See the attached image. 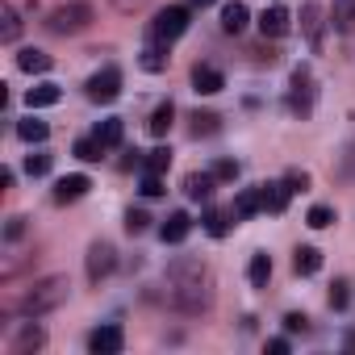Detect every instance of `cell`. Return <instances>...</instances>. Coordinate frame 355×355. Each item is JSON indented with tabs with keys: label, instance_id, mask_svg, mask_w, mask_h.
<instances>
[{
	"label": "cell",
	"instance_id": "5bb4252c",
	"mask_svg": "<svg viewBox=\"0 0 355 355\" xmlns=\"http://www.w3.org/2000/svg\"><path fill=\"white\" fill-rule=\"evenodd\" d=\"M259 209H263V193H259V189H243V193L234 197V209H230V214H234V222H247V218H255Z\"/></svg>",
	"mask_w": 355,
	"mask_h": 355
},
{
	"label": "cell",
	"instance_id": "d6a6232c",
	"mask_svg": "<svg viewBox=\"0 0 355 355\" xmlns=\"http://www.w3.org/2000/svg\"><path fill=\"white\" fill-rule=\"evenodd\" d=\"M138 193H142V197H163V193H167L163 180H159V171H146V175H142V189H138Z\"/></svg>",
	"mask_w": 355,
	"mask_h": 355
},
{
	"label": "cell",
	"instance_id": "4316f807",
	"mask_svg": "<svg viewBox=\"0 0 355 355\" xmlns=\"http://www.w3.org/2000/svg\"><path fill=\"white\" fill-rule=\"evenodd\" d=\"M42 343H46V334H42V326H26V330H21V338H17V347H13V351H17V355H26V351H38V347H42Z\"/></svg>",
	"mask_w": 355,
	"mask_h": 355
},
{
	"label": "cell",
	"instance_id": "74e56055",
	"mask_svg": "<svg viewBox=\"0 0 355 355\" xmlns=\"http://www.w3.org/2000/svg\"><path fill=\"white\" fill-rule=\"evenodd\" d=\"M146 226H150V218H146L142 209H130V214H125V230H130V234H142Z\"/></svg>",
	"mask_w": 355,
	"mask_h": 355
},
{
	"label": "cell",
	"instance_id": "9a60e30c",
	"mask_svg": "<svg viewBox=\"0 0 355 355\" xmlns=\"http://www.w3.org/2000/svg\"><path fill=\"white\" fill-rule=\"evenodd\" d=\"M247 21H251V9L243 5V0H230V5L222 9V30H226V34H243Z\"/></svg>",
	"mask_w": 355,
	"mask_h": 355
},
{
	"label": "cell",
	"instance_id": "9c48e42d",
	"mask_svg": "<svg viewBox=\"0 0 355 355\" xmlns=\"http://www.w3.org/2000/svg\"><path fill=\"white\" fill-rule=\"evenodd\" d=\"M288 21H293V17H288V9L272 5V9H263V13H259V34H263V38H284V34H288Z\"/></svg>",
	"mask_w": 355,
	"mask_h": 355
},
{
	"label": "cell",
	"instance_id": "8992f818",
	"mask_svg": "<svg viewBox=\"0 0 355 355\" xmlns=\"http://www.w3.org/2000/svg\"><path fill=\"white\" fill-rule=\"evenodd\" d=\"M88 96H92V101H101V105L117 101V96H121V71H117V67L96 71V76L88 80Z\"/></svg>",
	"mask_w": 355,
	"mask_h": 355
},
{
	"label": "cell",
	"instance_id": "277c9868",
	"mask_svg": "<svg viewBox=\"0 0 355 355\" xmlns=\"http://www.w3.org/2000/svg\"><path fill=\"white\" fill-rule=\"evenodd\" d=\"M184 30H189V9L184 5H167V9H159V17L150 26V38L155 42H175Z\"/></svg>",
	"mask_w": 355,
	"mask_h": 355
},
{
	"label": "cell",
	"instance_id": "60d3db41",
	"mask_svg": "<svg viewBox=\"0 0 355 355\" xmlns=\"http://www.w3.org/2000/svg\"><path fill=\"white\" fill-rule=\"evenodd\" d=\"M268 351H272V355H288V338H272Z\"/></svg>",
	"mask_w": 355,
	"mask_h": 355
},
{
	"label": "cell",
	"instance_id": "8d00e7d4",
	"mask_svg": "<svg viewBox=\"0 0 355 355\" xmlns=\"http://www.w3.org/2000/svg\"><path fill=\"white\" fill-rule=\"evenodd\" d=\"M214 130H218V117H214V113H197V117H193V134H197V138H201V134H214Z\"/></svg>",
	"mask_w": 355,
	"mask_h": 355
},
{
	"label": "cell",
	"instance_id": "2e32d148",
	"mask_svg": "<svg viewBox=\"0 0 355 355\" xmlns=\"http://www.w3.org/2000/svg\"><path fill=\"white\" fill-rule=\"evenodd\" d=\"M26 101H30V109H51V105L63 101V88H59V84H34V88L26 92Z\"/></svg>",
	"mask_w": 355,
	"mask_h": 355
},
{
	"label": "cell",
	"instance_id": "d6986e66",
	"mask_svg": "<svg viewBox=\"0 0 355 355\" xmlns=\"http://www.w3.org/2000/svg\"><path fill=\"white\" fill-rule=\"evenodd\" d=\"M293 268H297V276H313L322 268V251L318 247H297L293 251Z\"/></svg>",
	"mask_w": 355,
	"mask_h": 355
},
{
	"label": "cell",
	"instance_id": "5b68a950",
	"mask_svg": "<svg viewBox=\"0 0 355 355\" xmlns=\"http://www.w3.org/2000/svg\"><path fill=\"white\" fill-rule=\"evenodd\" d=\"M313 96H318V88H313L309 67H297V71H293V88H288V109H293L297 117H309V113H313Z\"/></svg>",
	"mask_w": 355,
	"mask_h": 355
},
{
	"label": "cell",
	"instance_id": "7bdbcfd3",
	"mask_svg": "<svg viewBox=\"0 0 355 355\" xmlns=\"http://www.w3.org/2000/svg\"><path fill=\"white\" fill-rule=\"evenodd\" d=\"M214 5V0H193V9H209Z\"/></svg>",
	"mask_w": 355,
	"mask_h": 355
},
{
	"label": "cell",
	"instance_id": "f35d334b",
	"mask_svg": "<svg viewBox=\"0 0 355 355\" xmlns=\"http://www.w3.org/2000/svg\"><path fill=\"white\" fill-rule=\"evenodd\" d=\"M284 330H293V334L301 330V334H305V330H309V318H305V313H288V318H284Z\"/></svg>",
	"mask_w": 355,
	"mask_h": 355
},
{
	"label": "cell",
	"instance_id": "52a82bcc",
	"mask_svg": "<svg viewBox=\"0 0 355 355\" xmlns=\"http://www.w3.org/2000/svg\"><path fill=\"white\" fill-rule=\"evenodd\" d=\"M113 268H117V251H113V243H92V247H88V280L101 284Z\"/></svg>",
	"mask_w": 355,
	"mask_h": 355
},
{
	"label": "cell",
	"instance_id": "b9f144b4",
	"mask_svg": "<svg viewBox=\"0 0 355 355\" xmlns=\"http://www.w3.org/2000/svg\"><path fill=\"white\" fill-rule=\"evenodd\" d=\"M113 5H117L121 13H130V9H138V5H142V0H113Z\"/></svg>",
	"mask_w": 355,
	"mask_h": 355
},
{
	"label": "cell",
	"instance_id": "3957f363",
	"mask_svg": "<svg viewBox=\"0 0 355 355\" xmlns=\"http://www.w3.org/2000/svg\"><path fill=\"white\" fill-rule=\"evenodd\" d=\"M92 26V5L88 0H71V5H59L51 17H46V30L55 38H67V34H80Z\"/></svg>",
	"mask_w": 355,
	"mask_h": 355
},
{
	"label": "cell",
	"instance_id": "d590c367",
	"mask_svg": "<svg viewBox=\"0 0 355 355\" xmlns=\"http://www.w3.org/2000/svg\"><path fill=\"white\" fill-rule=\"evenodd\" d=\"M284 184H288L293 193H305V189H309V171H301V167H293V171L284 175Z\"/></svg>",
	"mask_w": 355,
	"mask_h": 355
},
{
	"label": "cell",
	"instance_id": "f1b7e54d",
	"mask_svg": "<svg viewBox=\"0 0 355 355\" xmlns=\"http://www.w3.org/2000/svg\"><path fill=\"white\" fill-rule=\"evenodd\" d=\"M96 138H101L105 146H117V142H121V117H109V121H101V125H96Z\"/></svg>",
	"mask_w": 355,
	"mask_h": 355
},
{
	"label": "cell",
	"instance_id": "603a6c76",
	"mask_svg": "<svg viewBox=\"0 0 355 355\" xmlns=\"http://www.w3.org/2000/svg\"><path fill=\"white\" fill-rule=\"evenodd\" d=\"M17 134H21L26 142H46V138H51V125L38 121V117H26V121H17Z\"/></svg>",
	"mask_w": 355,
	"mask_h": 355
},
{
	"label": "cell",
	"instance_id": "30bf717a",
	"mask_svg": "<svg viewBox=\"0 0 355 355\" xmlns=\"http://www.w3.org/2000/svg\"><path fill=\"white\" fill-rule=\"evenodd\" d=\"M193 88H197L201 96H214V92L226 88V76H222L218 67H209V63H197V67H193Z\"/></svg>",
	"mask_w": 355,
	"mask_h": 355
},
{
	"label": "cell",
	"instance_id": "ee69618b",
	"mask_svg": "<svg viewBox=\"0 0 355 355\" xmlns=\"http://www.w3.org/2000/svg\"><path fill=\"white\" fill-rule=\"evenodd\" d=\"M347 351H355V330H351V334H347Z\"/></svg>",
	"mask_w": 355,
	"mask_h": 355
},
{
	"label": "cell",
	"instance_id": "ffe728a7",
	"mask_svg": "<svg viewBox=\"0 0 355 355\" xmlns=\"http://www.w3.org/2000/svg\"><path fill=\"white\" fill-rule=\"evenodd\" d=\"M138 63H142V71H163V67H167V42H150V46H142Z\"/></svg>",
	"mask_w": 355,
	"mask_h": 355
},
{
	"label": "cell",
	"instance_id": "7a4b0ae2",
	"mask_svg": "<svg viewBox=\"0 0 355 355\" xmlns=\"http://www.w3.org/2000/svg\"><path fill=\"white\" fill-rule=\"evenodd\" d=\"M67 293H71L67 276H46V280H38V284L26 288L21 313H26V318H42V313H51V309H59V305L67 301Z\"/></svg>",
	"mask_w": 355,
	"mask_h": 355
},
{
	"label": "cell",
	"instance_id": "ba28073f",
	"mask_svg": "<svg viewBox=\"0 0 355 355\" xmlns=\"http://www.w3.org/2000/svg\"><path fill=\"white\" fill-rule=\"evenodd\" d=\"M88 351L92 355H117L121 351V326H101L88 334Z\"/></svg>",
	"mask_w": 355,
	"mask_h": 355
},
{
	"label": "cell",
	"instance_id": "44dd1931",
	"mask_svg": "<svg viewBox=\"0 0 355 355\" xmlns=\"http://www.w3.org/2000/svg\"><path fill=\"white\" fill-rule=\"evenodd\" d=\"M17 67L30 71V76H42V71H51V55H42V51H21V55H17Z\"/></svg>",
	"mask_w": 355,
	"mask_h": 355
},
{
	"label": "cell",
	"instance_id": "ab89813d",
	"mask_svg": "<svg viewBox=\"0 0 355 355\" xmlns=\"http://www.w3.org/2000/svg\"><path fill=\"white\" fill-rule=\"evenodd\" d=\"M26 234V218H9V226H5V239L13 243V239H21Z\"/></svg>",
	"mask_w": 355,
	"mask_h": 355
},
{
	"label": "cell",
	"instance_id": "7c38bea8",
	"mask_svg": "<svg viewBox=\"0 0 355 355\" xmlns=\"http://www.w3.org/2000/svg\"><path fill=\"white\" fill-rule=\"evenodd\" d=\"M214 184H218L214 171H189V175H184V193H189L193 201H209V197H214Z\"/></svg>",
	"mask_w": 355,
	"mask_h": 355
},
{
	"label": "cell",
	"instance_id": "cb8c5ba5",
	"mask_svg": "<svg viewBox=\"0 0 355 355\" xmlns=\"http://www.w3.org/2000/svg\"><path fill=\"white\" fill-rule=\"evenodd\" d=\"M71 150H76V159H84V163H96V159H101V155H105L109 146H105V142H101V138L92 134V138H80V142H76Z\"/></svg>",
	"mask_w": 355,
	"mask_h": 355
},
{
	"label": "cell",
	"instance_id": "e575fe53",
	"mask_svg": "<svg viewBox=\"0 0 355 355\" xmlns=\"http://www.w3.org/2000/svg\"><path fill=\"white\" fill-rule=\"evenodd\" d=\"M51 163H55L51 155H26V171H30V175H46Z\"/></svg>",
	"mask_w": 355,
	"mask_h": 355
},
{
	"label": "cell",
	"instance_id": "d4e9b609",
	"mask_svg": "<svg viewBox=\"0 0 355 355\" xmlns=\"http://www.w3.org/2000/svg\"><path fill=\"white\" fill-rule=\"evenodd\" d=\"M0 21H5V26H0V38H5V42H17V34H21L17 9H13V5H5V9H0Z\"/></svg>",
	"mask_w": 355,
	"mask_h": 355
},
{
	"label": "cell",
	"instance_id": "7402d4cb",
	"mask_svg": "<svg viewBox=\"0 0 355 355\" xmlns=\"http://www.w3.org/2000/svg\"><path fill=\"white\" fill-rule=\"evenodd\" d=\"M171 117H175V109H171V101H163L155 113H150V121H146V130L155 134V138H163L167 130H171Z\"/></svg>",
	"mask_w": 355,
	"mask_h": 355
},
{
	"label": "cell",
	"instance_id": "ac0fdd59",
	"mask_svg": "<svg viewBox=\"0 0 355 355\" xmlns=\"http://www.w3.org/2000/svg\"><path fill=\"white\" fill-rule=\"evenodd\" d=\"M189 230H193V222H189V214H171L167 222H163V243H184L189 239Z\"/></svg>",
	"mask_w": 355,
	"mask_h": 355
},
{
	"label": "cell",
	"instance_id": "f546056e",
	"mask_svg": "<svg viewBox=\"0 0 355 355\" xmlns=\"http://www.w3.org/2000/svg\"><path fill=\"white\" fill-rule=\"evenodd\" d=\"M330 222H334V209H330V205H313V209L305 214V226H313V230H326Z\"/></svg>",
	"mask_w": 355,
	"mask_h": 355
},
{
	"label": "cell",
	"instance_id": "83f0119b",
	"mask_svg": "<svg viewBox=\"0 0 355 355\" xmlns=\"http://www.w3.org/2000/svg\"><path fill=\"white\" fill-rule=\"evenodd\" d=\"M230 218H234V214H222V209H209V214H205V230H209L214 239H226V230H230Z\"/></svg>",
	"mask_w": 355,
	"mask_h": 355
},
{
	"label": "cell",
	"instance_id": "e0dca14e",
	"mask_svg": "<svg viewBox=\"0 0 355 355\" xmlns=\"http://www.w3.org/2000/svg\"><path fill=\"white\" fill-rule=\"evenodd\" d=\"M301 30L309 34L313 51H318V46H322V5H313V0H309V5L301 9Z\"/></svg>",
	"mask_w": 355,
	"mask_h": 355
},
{
	"label": "cell",
	"instance_id": "4dcf8cb0",
	"mask_svg": "<svg viewBox=\"0 0 355 355\" xmlns=\"http://www.w3.org/2000/svg\"><path fill=\"white\" fill-rule=\"evenodd\" d=\"M167 167H171V150H167V146H155V150L146 155V171H159V175H163Z\"/></svg>",
	"mask_w": 355,
	"mask_h": 355
},
{
	"label": "cell",
	"instance_id": "484cf974",
	"mask_svg": "<svg viewBox=\"0 0 355 355\" xmlns=\"http://www.w3.org/2000/svg\"><path fill=\"white\" fill-rule=\"evenodd\" d=\"M247 276H251V284H255V288H263V284H268V276H272V259H268V255H251Z\"/></svg>",
	"mask_w": 355,
	"mask_h": 355
},
{
	"label": "cell",
	"instance_id": "4fadbf2b",
	"mask_svg": "<svg viewBox=\"0 0 355 355\" xmlns=\"http://www.w3.org/2000/svg\"><path fill=\"white\" fill-rule=\"evenodd\" d=\"M259 193H263V209H268V214H284V209H288L293 189H288L284 180H276V184H259Z\"/></svg>",
	"mask_w": 355,
	"mask_h": 355
},
{
	"label": "cell",
	"instance_id": "6da1fadb",
	"mask_svg": "<svg viewBox=\"0 0 355 355\" xmlns=\"http://www.w3.org/2000/svg\"><path fill=\"white\" fill-rule=\"evenodd\" d=\"M163 288H167V305L180 313H201L214 301V276L201 259H175L163 276Z\"/></svg>",
	"mask_w": 355,
	"mask_h": 355
},
{
	"label": "cell",
	"instance_id": "1f68e13d",
	"mask_svg": "<svg viewBox=\"0 0 355 355\" xmlns=\"http://www.w3.org/2000/svg\"><path fill=\"white\" fill-rule=\"evenodd\" d=\"M351 305V284L347 280H334L330 284V309H347Z\"/></svg>",
	"mask_w": 355,
	"mask_h": 355
},
{
	"label": "cell",
	"instance_id": "8fae6325",
	"mask_svg": "<svg viewBox=\"0 0 355 355\" xmlns=\"http://www.w3.org/2000/svg\"><path fill=\"white\" fill-rule=\"evenodd\" d=\"M88 189H92V180H88V175H63V180L55 184V201H59V205H67V201H80Z\"/></svg>",
	"mask_w": 355,
	"mask_h": 355
},
{
	"label": "cell",
	"instance_id": "836d02e7",
	"mask_svg": "<svg viewBox=\"0 0 355 355\" xmlns=\"http://www.w3.org/2000/svg\"><path fill=\"white\" fill-rule=\"evenodd\" d=\"M214 180H239V163L234 159H218L214 163Z\"/></svg>",
	"mask_w": 355,
	"mask_h": 355
}]
</instances>
